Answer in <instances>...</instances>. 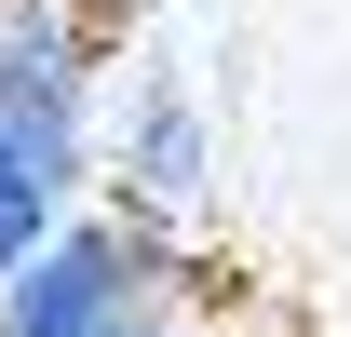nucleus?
I'll return each instance as SVG.
<instances>
[{"instance_id":"nucleus-1","label":"nucleus","mask_w":351,"mask_h":337,"mask_svg":"<svg viewBox=\"0 0 351 337\" xmlns=\"http://www.w3.org/2000/svg\"><path fill=\"white\" fill-rule=\"evenodd\" d=\"M95 68H108V14H82V0H0V270H27L54 243V216H82Z\"/></svg>"},{"instance_id":"nucleus-2","label":"nucleus","mask_w":351,"mask_h":337,"mask_svg":"<svg viewBox=\"0 0 351 337\" xmlns=\"http://www.w3.org/2000/svg\"><path fill=\"white\" fill-rule=\"evenodd\" d=\"M176 284H189V229L54 216V243L27 270H0V337H122V324H162Z\"/></svg>"},{"instance_id":"nucleus-3","label":"nucleus","mask_w":351,"mask_h":337,"mask_svg":"<svg viewBox=\"0 0 351 337\" xmlns=\"http://www.w3.org/2000/svg\"><path fill=\"white\" fill-rule=\"evenodd\" d=\"M203 189H217L203 95H189V68H149V82L122 95V216H149V229H189V216H203Z\"/></svg>"},{"instance_id":"nucleus-4","label":"nucleus","mask_w":351,"mask_h":337,"mask_svg":"<svg viewBox=\"0 0 351 337\" xmlns=\"http://www.w3.org/2000/svg\"><path fill=\"white\" fill-rule=\"evenodd\" d=\"M122 337H162V324H122Z\"/></svg>"}]
</instances>
